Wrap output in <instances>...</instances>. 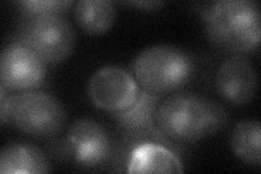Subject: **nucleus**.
<instances>
[{
	"mask_svg": "<svg viewBox=\"0 0 261 174\" xmlns=\"http://www.w3.org/2000/svg\"><path fill=\"white\" fill-rule=\"evenodd\" d=\"M116 15V8L110 0H81L74 8L77 26L92 36L107 33L113 27Z\"/></svg>",
	"mask_w": 261,
	"mask_h": 174,
	"instance_id": "nucleus-13",
	"label": "nucleus"
},
{
	"mask_svg": "<svg viewBox=\"0 0 261 174\" xmlns=\"http://www.w3.org/2000/svg\"><path fill=\"white\" fill-rule=\"evenodd\" d=\"M193 57L171 45H153L138 53L132 62L133 77L141 88L166 95L189 84L195 73Z\"/></svg>",
	"mask_w": 261,
	"mask_h": 174,
	"instance_id": "nucleus-4",
	"label": "nucleus"
},
{
	"mask_svg": "<svg viewBox=\"0 0 261 174\" xmlns=\"http://www.w3.org/2000/svg\"><path fill=\"white\" fill-rule=\"evenodd\" d=\"M18 41L28 46L46 64L67 60L76 44L72 23L62 15L27 18L19 32Z\"/></svg>",
	"mask_w": 261,
	"mask_h": 174,
	"instance_id": "nucleus-5",
	"label": "nucleus"
},
{
	"mask_svg": "<svg viewBox=\"0 0 261 174\" xmlns=\"http://www.w3.org/2000/svg\"><path fill=\"white\" fill-rule=\"evenodd\" d=\"M230 146L243 162L260 167L261 126L258 120L247 119L236 123L230 134Z\"/></svg>",
	"mask_w": 261,
	"mask_h": 174,
	"instance_id": "nucleus-14",
	"label": "nucleus"
},
{
	"mask_svg": "<svg viewBox=\"0 0 261 174\" xmlns=\"http://www.w3.org/2000/svg\"><path fill=\"white\" fill-rule=\"evenodd\" d=\"M73 4L71 0H23L16 3L25 18L62 15L70 10Z\"/></svg>",
	"mask_w": 261,
	"mask_h": 174,
	"instance_id": "nucleus-15",
	"label": "nucleus"
},
{
	"mask_svg": "<svg viewBox=\"0 0 261 174\" xmlns=\"http://www.w3.org/2000/svg\"><path fill=\"white\" fill-rule=\"evenodd\" d=\"M50 172L48 157L38 146L27 142H13L0 154L2 174H42Z\"/></svg>",
	"mask_w": 261,
	"mask_h": 174,
	"instance_id": "nucleus-11",
	"label": "nucleus"
},
{
	"mask_svg": "<svg viewBox=\"0 0 261 174\" xmlns=\"http://www.w3.org/2000/svg\"><path fill=\"white\" fill-rule=\"evenodd\" d=\"M212 44L234 54L254 52L260 45V9L252 0H218L202 11Z\"/></svg>",
	"mask_w": 261,
	"mask_h": 174,
	"instance_id": "nucleus-2",
	"label": "nucleus"
},
{
	"mask_svg": "<svg viewBox=\"0 0 261 174\" xmlns=\"http://www.w3.org/2000/svg\"><path fill=\"white\" fill-rule=\"evenodd\" d=\"M163 95L154 94L141 88L136 102L127 109L119 112H109L120 129L135 137H150L160 142H169L161 134L156 122L154 110Z\"/></svg>",
	"mask_w": 261,
	"mask_h": 174,
	"instance_id": "nucleus-10",
	"label": "nucleus"
},
{
	"mask_svg": "<svg viewBox=\"0 0 261 174\" xmlns=\"http://www.w3.org/2000/svg\"><path fill=\"white\" fill-rule=\"evenodd\" d=\"M67 140L73 159L87 168L105 163L112 152L107 130L93 119L76 120L69 130Z\"/></svg>",
	"mask_w": 261,
	"mask_h": 174,
	"instance_id": "nucleus-8",
	"label": "nucleus"
},
{
	"mask_svg": "<svg viewBox=\"0 0 261 174\" xmlns=\"http://www.w3.org/2000/svg\"><path fill=\"white\" fill-rule=\"evenodd\" d=\"M228 121L224 108L192 92L163 96L154 110L161 134L176 143H194L221 131Z\"/></svg>",
	"mask_w": 261,
	"mask_h": 174,
	"instance_id": "nucleus-1",
	"label": "nucleus"
},
{
	"mask_svg": "<svg viewBox=\"0 0 261 174\" xmlns=\"http://www.w3.org/2000/svg\"><path fill=\"white\" fill-rule=\"evenodd\" d=\"M215 82L219 95L233 106H243L252 101L258 86L254 65L243 54L226 58L217 71Z\"/></svg>",
	"mask_w": 261,
	"mask_h": 174,
	"instance_id": "nucleus-9",
	"label": "nucleus"
},
{
	"mask_svg": "<svg viewBox=\"0 0 261 174\" xmlns=\"http://www.w3.org/2000/svg\"><path fill=\"white\" fill-rule=\"evenodd\" d=\"M87 90L96 107L108 112H119L136 102L141 87L132 73L118 65H106L89 79Z\"/></svg>",
	"mask_w": 261,
	"mask_h": 174,
	"instance_id": "nucleus-6",
	"label": "nucleus"
},
{
	"mask_svg": "<svg viewBox=\"0 0 261 174\" xmlns=\"http://www.w3.org/2000/svg\"><path fill=\"white\" fill-rule=\"evenodd\" d=\"M0 122L30 136L51 137L64 129L67 112L56 96L32 89L7 96L0 85Z\"/></svg>",
	"mask_w": 261,
	"mask_h": 174,
	"instance_id": "nucleus-3",
	"label": "nucleus"
},
{
	"mask_svg": "<svg viewBox=\"0 0 261 174\" xmlns=\"http://www.w3.org/2000/svg\"><path fill=\"white\" fill-rule=\"evenodd\" d=\"M129 5L142 8V9L145 10H156L159 9L161 6L165 5V2H160V0H148V2H129Z\"/></svg>",
	"mask_w": 261,
	"mask_h": 174,
	"instance_id": "nucleus-16",
	"label": "nucleus"
},
{
	"mask_svg": "<svg viewBox=\"0 0 261 174\" xmlns=\"http://www.w3.org/2000/svg\"><path fill=\"white\" fill-rule=\"evenodd\" d=\"M181 161L166 146L146 142L136 146L129 154L127 172L138 173H182Z\"/></svg>",
	"mask_w": 261,
	"mask_h": 174,
	"instance_id": "nucleus-12",
	"label": "nucleus"
},
{
	"mask_svg": "<svg viewBox=\"0 0 261 174\" xmlns=\"http://www.w3.org/2000/svg\"><path fill=\"white\" fill-rule=\"evenodd\" d=\"M46 73V63L21 41L15 40L4 48L0 56V85L7 90L36 89Z\"/></svg>",
	"mask_w": 261,
	"mask_h": 174,
	"instance_id": "nucleus-7",
	"label": "nucleus"
}]
</instances>
